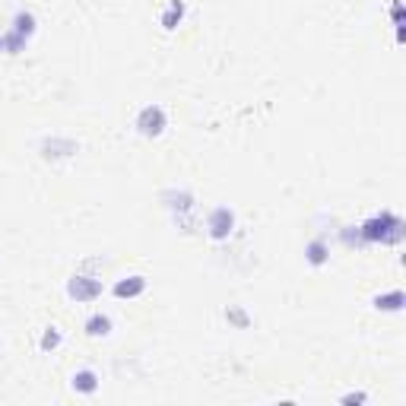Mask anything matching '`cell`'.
Listing matches in <instances>:
<instances>
[{
  "label": "cell",
  "mask_w": 406,
  "mask_h": 406,
  "mask_svg": "<svg viewBox=\"0 0 406 406\" xmlns=\"http://www.w3.org/2000/svg\"><path fill=\"white\" fill-rule=\"evenodd\" d=\"M359 235L365 245H400L406 238V222L390 209H381L378 216L362 222Z\"/></svg>",
  "instance_id": "obj_1"
},
{
  "label": "cell",
  "mask_w": 406,
  "mask_h": 406,
  "mask_svg": "<svg viewBox=\"0 0 406 406\" xmlns=\"http://www.w3.org/2000/svg\"><path fill=\"white\" fill-rule=\"evenodd\" d=\"M32 35H35V16H32L29 10H19L16 16H13V29L4 32V38H6V54H19V51L29 44Z\"/></svg>",
  "instance_id": "obj_2"
},
{
  "label": "cell",
  "mask_w": 406,
  "mask_h": 406,
  "mask_svg": "<svg viewBox=\"0 0 406 406\" xmlns=\"http://www.w3.org/2000/svg\"><path fill=\"white\" fill-rule=\"evenodd\" d=\"M102 292H105V285H102V279L92 276V273H76L67 283V295L73 298V302H95Z\"/></svg>",
  "instance_id": "obj_3"
},
{
  "label": "cell",
  "mask_w": 406,
  "mask_h": 406,
  "mask_svg": "<svg viewBox=\"0 0 406 406\" xmlns=\"http://www.w3.org/2000/svg\"><path fill=\"white\" fill-rule=\"evenodd\" d=\"M168 127V118H165V108L162 105H146L140 108L137 114V130L143 133V137H162V130Z\"/></svg>",
  "instance_id": "obj_4"
},
{
  "label": "cell",
  "mask_w": 406,
  "mask_h": 406,
  "mask_svg": "<svg viewBox=\"0 0 406 406\" xmlns=\"http://www.w3.org/2000/svg\"><path fill=\"white\" fill-rule=\"evenodd\" d=\"M235 232V213L228 207H213L207 213V235L213 241H226Z\"/></svg>",
  "instance_id": "obj_5"
},
{
  "label": "cell",
  "mask_w": 406,
  "mask_h": 406,
  "mask_svg": "<svg viewBox=\"0 0 406 406\" xmlns=\"http://www.w3.org/2000/svg\"><path fill=\"white\" fill-rule=\"evenodd\" d=\"M42 159H48V162H57V159H70L80 152V143L70 137H44L42 140Z\"/></svg>",
  "instance_id": "obj_6"
},
{
  "label": "cell",
  "mask_w": 406,
  "mask_h": 406,
  "mask_svg": "<svg viewBox=\"0 0 406 406\" xmlns=\"http://www.w3.org/2000/svg\"><path fill=\"white\" fill-rule=\"evenodd\" d=\"M162 203H165V209H168L171 216H190L194 213V194L190 190H184V187H168V190H162Z\"/></svg>",
  "instance_id": "obj_7"
},
{
  "label": "cell",
  "mask_w": 406,
  "mask_h": 406,
  "mask_svg": "<svg viewBox=\"0 0 406 406\" xmlns=\"http://www.w3.org/2000/svg\"><path fill=\"white\" fill-rule=\"evenodd\" d=\"M114 298H137L146 292V276H140V273H133V276H124L118 279V283L111 285Z\"/></svg>",
  "instance_id": "obj_8"
},
{
  "label": "cell",
  "mask_w": 406,
  "mask_h": 406,
  "mask_svg": "<svg viewBox=\"0 0 406 406\" xmlns=\"http://www.w3.org/2000/svg\"><path fill=\"white\" fill-rule=\"evenodd\" d=\"M99 384L102 381H99V374H95L92 368H80V371H73V378H70V387H73L76 393H86V397L99 390Z\"/></svg>",
  "instance_id": "obj_9"
},
{
  "label": "cell",
  "mask_w": 406,
  "mask_h": 406,
  "mask_svg": "<svg viewBox=\"0 0 406 406\" xmlns=\"http://www.w3.org/2000/svg\"><path fill=\"white\" fill-rule=\"evenodd\" d=\"M304 260H308L311 266H324L330 260V247L324 238H311L308 245H304Z\"/></svg>",
  "instance_id": "obj_10"
},
{
  "label": "cell",
  "mask_w": 406,
  "mask_h": 406,
  "mask_svg": "<svg viewBox=\"0 0 406 406\" xmlns=\"http://www.w3.org/2000/svg\"><path fill=\"white\" fill-rule=\"evenodd\" d=\"M371 304L378 311H403L406 295H403V289H390V292H384V295H374Z\"/></svg>",
  "instance_id": "obj_11"
},
{
  "label": "cell",
  "mask_w": 406,
  "mask_h": 406,
  "mask_svg": "<svg viewBox=\"0 0 406 406\" xmlns=\"http://www.w3.org/2000/svg\"><path fill=\"white\" fill-rule=\"evenodd\" d=\"M184 13H187V4H184V0H171L168 10L162 13V29H165V32L178 29V25L184 23Z\"/></svg>",
  "instance_id": "obj_12"
},
{
  "label": "cell",
  "mask_w": 406,
  "mask_h": 406,
  "mask_svg": "<svg viewBox=\"0 0 406 406\" xmlns=\"http://www.w3.org/2000/svg\"><path fill=\"white\" fill-rule=\"evenodd\" d=\"M82 330H86L89 336H108V333H111V317H108V314H92L86 324H82Z\"/></svg>",
  "instance_id": "obj_13"
},
{
  "label": "cell",
  "mask_w": 406,
  "mask_h": 406,
  "mask_svg": "<svg viewBox=\"0 0 406 406\" xmlns=\"http://www.w3.org/2000/svg\"><path fill=\"white\" fill-rule=\"evenodd\" d=\"M38 346H42V352H54V349L61 346V330H57V327H48Z\"/></svg>",
  "instance_id": "obj_14"
},
{
  "label": "cell",
  "mask_w": 406,
  "mask_h": 406,
  "mask_svg": "<svg viewBox=\"0 0 406 406\" xmlns=\"http://www.w3.org/2000/svg\"><path fill=\"white\" fill-rule=\"evenodd\" d=\"M340 238H343V245H346V247L365 245V241H362V235H359V226H343L340 228Z\"/></svg>",
  "instance_id": "obj_15"
},
{
  "label": "cell",
  "mask_w": 406,
  "mask_h": 406,
  "mask_svg": "<svg viewBox=\"0 0 406 406\" xmlns=\"http://www.w3.org/2000/svg\"><path fill=\"white\" fill-rule=\"evenodd\" d=\"M226 321L238 324L241 330H245V327H251V317H247V314H245V311H241V308H228V311H226Z\"/></svg>",
  "instance_id": "obj_16"
},
{
  "label": "cell",
  "mask_w": 406,
  "mask_h": 406,
  "mask_svg": "<svg viewBox=\"0 0 406 406\" xmlns=\"http://www.w3.org/2000/svg\"><path fill=\"white\" fill-rule=\"evenodd\" d=\"M390 19H393V29H397V25H406V10H403L400 0H393V4H390Z\"/></svg>",
  "instance_id": "obj_17"
},
{
  "label": "cell",
  "mask_w": 406,
  "mask_h": 406,
  "mask_svg": "<svg viewBox=\"0 0 406 406\" xmlns=\"http://www.w3.org/2000/svg\"><path fill=\"white\" fill-rule=\"evenodd\" d=\"M365 400H368V397H365V393H346V397H343V400H340V403L352 406V403H365Z\"/></svg>",
  "instance_id": "obj_18"
},
{
  "label": "cell",
  "mask_w": 406,
  "mask_h": 406,
  "mask_svg": "<svg viewBox=\"0 0 406 406\" xmlns=\"http://www.w3.org/2000/svg\"><path fill=\"white\" fill-rule=\"evenodd\" d=\"M0 51H6V38H4V32H0Z\"/></svg>",
  "instance_id": "obj_19"
}]
</instances>
